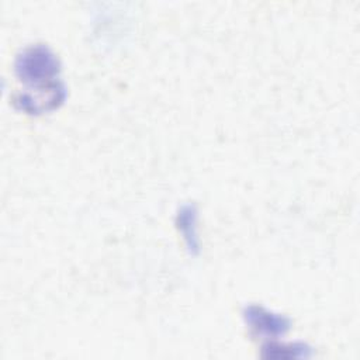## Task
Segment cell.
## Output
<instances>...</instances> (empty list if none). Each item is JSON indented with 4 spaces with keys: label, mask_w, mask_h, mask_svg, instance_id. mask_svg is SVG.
Returning <instances> with one entry per match:
<instances>
[{
    "label": "cell",
    "mask_w": 360,
    "mask_h": 360,
    "mask_svg": "<svg viewBox=\"0 0 360 360\" xmlns=\"http://www.w3.org/2000/svg\"><path fill=\"white\" fill-rule=\"evenodd\" d=\"M245 319L248 325L259 333L283 335L290 328V321L278 314H273L260 305H249L245 308Z\"/></svg>",
    "instance_id": "2"
},
{
    "label": "cell",
    "mask_w": 360,
    "mask_h": 360,
    "mask_svg": "<svg viewBox=\"0 0 360 360\" xmlns=\"http://www.w3.org/2000/svg\"><path fill=\"white\" fill-rule=\"evenodd\" d=\"M59 73L60 62L49 46L35 44L24 48L15 58V75L25 84L14 96L15 107L30 114L58 108L66 97Z\"/></svg>",
    "instance_id": "1"
}]
</instances>
